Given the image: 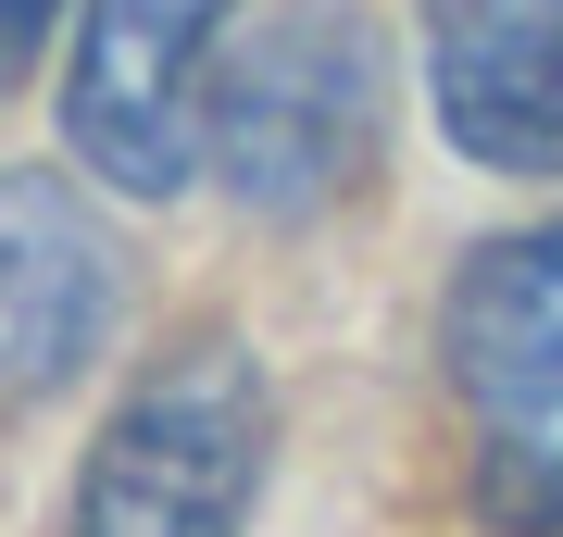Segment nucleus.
Wrapping results in <instances>:
<instances>
[{
	"mask_svg": "<svg viewBox=\"0 0 563 537\" xmlns=\"http://www.w3.org/2000/svg\"><path fill=\"white\" fill-rule=\"evenodd\" d=\"M388 150V51L351 0H276L239 51L213 63L201 163L225 176L239 213H339Z\"/></svg>",
	"mask_w": 563,
	"mask_h": 537,
	"instance_id": "obj_1",
	"label": "nucleus"
},
{
	"mask_svg": "<svg viewBox=\"0 0 563 537\" xmlns=\"http://www.w3.org/2000/svg\"><path fill=\"white\" fill-rule=\"evenodd\" d=\"M439 376L463 425V500L501 537H563V213L488 238L451 276Z\"/></svg>",
	"mask_w": 563,
	"mask_h": 537,
	"instance_id": "obj_2",
	"label": "nucleus"
},
{
	"mask_svg": "<svg viewBox=\"0 0 563 537\" xmlns=\"http://www.w3.org/2000/svg\"><path fill=\"white\" fill-rule=\"evenodd\" d=\"M276 462V388L239 338H176L113 400L76 476V537H239Z\"/></svg>",
	"mask_w": 563,
	"mask_h": 537,
	"instance_id": "obj_3",
	"label": "nucleus"
},
{
	"mask_svg": "<svg viewBox=\"0 0 563 537\" xmlns=\"http://www.w3.org/2000/svg\"><path fill=\"white\" fill-rule=\"evenodd\" d=\"M239 0H88L76 76H63V138L125 200H176L201 176V113Z\"/></svg>",
	"mask_w": 563,
	"mask_h": 537,
	"instance_id": "obj_4",
	"label": "nucleus"
},
{
	"mask_svg": "<svg viewBox=\"0 0 563 537\" xmlns=\"http://www.w3.org/2000/svg\"><path fill=\"white\" fill-rule=\"evenodd\" d=\"M426 88L463 163L563 176V0H426Z\"/></svg>",
	"mask_w": 563,
	"mask_h": 537,
	"instance_id": "obj_5",
	"label": "nucleus"
},
{
	"mask_svg": "<svg viewBox=\"0 0 563 537\" xmlns=\"http://www.w3.org/2000/svg\"><path fill=\"white\" fill-rule=\"evenodd\" d=\"M113 338V238L63 176H0V400H51Z\"/></svg>",
	"mask_w": 563,
	"mask_h": 537,
	"instance_id": "obj_6",
	"label": "nucleus"
},
{
	"mask_svg": "<svg viewBox=\"0 0 563 537\" xmlns=\"http://www.w3.org/2000/svg\"><path fill=\"white\" fill-rule=\"evenodd\" d=\"M51 25H63V0H0V100L25 88V63L51 51Z\"/></svg>",
	"mask_w": 563,
	"mask_h": 537,
	"instance_id": "obj_7",
	"label": "nucleus"
}]
</instances>
